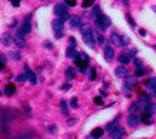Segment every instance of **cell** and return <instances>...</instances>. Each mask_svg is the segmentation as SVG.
I'll return each instance as SVG.
<instances>
[{"mask_svg": "<svg viewBox=\"0 0 156 139\" xmlns=\"http://www.w3.org/2000/svg\"><path fill=\"white\" fill-rule=\"evenodd\" d=\"M80 31H82V38H83V42H85L87 45H90V47H92V45L97 42V40H96V33H94V30L88 26V25L82 26Z\"/></svg>", "mask_w": 156, "mask_h": 139, "instance_id": "obj_1", "label": "cell"}, {"mask_svg": "<svg viewBox=\"0 0 156 139\" xmlns=\"http://www.w3.org/2000/svg\"><path fill=\"white\" fill-rule=\"evenodd\" d=\"M75 64H76V68H78L80 73L87 72V70H88V57H87V54L85 52H80L78 57L75 59Z\"/></svg>", "mask_w": 156, "mask_h": 139, "instance_id": "obj_2", "label": "cell"}, {"mask_svg": "<svg viewBox=\"0 0 156 139\" xmlns=\"http://www.w3.org/2000/svg\"><path fill=\"white\" fill-rule=\"evenodd\" d=\"M109 40H111L113 45H120V47H127V45L130 43V38L125 37V35H120V33H113L109 37Z\"/></svg>", "mask_w": 156, "mask_h": 139, "instance_id": "obj_3", "label": "cell"}, {"mask_svg": "<svg viewBox=\"0 0 156 139\" xmlns=\"http://www.w3.org/2000/svg\"><path fill=\"white\" fill-rule=\"evenodd\" d=\"M52 28H54V35L56 38H61L64 35V19L62 17H56L52 21Z\"/></svg>", "mask_w": 156, "mask_h": 139, "instance_id": "obj_4", "label": "cell"}, {"mask_svg": "<svg viewBox=\"0 0 156 139\" xmlns=\"http://www.w3.org/2000/svg\"><path fill=\"white\" fill-rule=\"evenodd\" d=\"M154 111H156V106H154L153 103L146 104V108L142 110V120H144L146 124H151V122H153V115H154Z\"/></svg>", "mask_w": 156, "mask_h": 139, "instance_id": "obj_5", "label": "cell"}, {"mask_svg": "<svg viewBox=\"0 0 156 139\" xmlns=\"http://www.w3.org/2000/svg\"><path fill=\"white\" fill-rule=\"evenodd\" d=\"M68 7L70 5H66V4H56L54 5V14L57 17H62V19H70V12H68Z\"/></svg>", "mask_w": 156, "mask_h": 139, "instance_id": "obj_6", "label": "cell"}, {"mask_svg": "<svg viewBox=\"0 0 156 139\" xmlns=\"http://www.w3.org/2000/svg\"><path fill=\"white\" fill-rule=\"evenodd\" d=\"M96 26H97L99 30H102V31H104V30H108V28L111 26V19H109L106 14H101V16L96 19Z\"/></svg>", "mask_w": 156, "mask_h": 139, "instance_id": "obj_7", "label": "cell"}, {"mask_svg": "<svg viewBox=\"0 0 156 139\" xmlns=\"http://www.w3.org/2000/svg\"><path fill=\"white\" fill-rule=\"evenodd\" d=\"M142 120H141V117L137 113H130L128 117H127V125H130V127H139V124H141Z\"/></svg>", "mask_w": 156, "mask_h": 139, "instance_id": "obj_8", "label": "cell"}, {"mask_svg": "<svg viewBox=\"0 0 156 139\" xmlns=\"http://www.w3.org/2000/svg\"><path fill=\"white\" fill-rule=\"evenodd\" d=\"M19 30L23 31L25 35L31 31V14H28V16L25 17V21H23V25H21V28H19Z\"/></svg>", "mask_w": 156, "mask_h": 139, "instance_id": "obj_9", "label": "cell"}, {"mask_svg": "<svg viewBox=\"0 0 156 139\" xmlns=\"http://www.w3.org/2000/svg\"><path fill=\"white\" fill-rule=\"evenodd\" d=\"M104 59L106 61H113V57H115V51H113V47L111 45H104Z\"/></svg>", "mask_w": 156, "mask_h": 139, "instance_id": "obj_10", "label": "cell"}, {"mask_svg": "<svg viewBox=\"0 0 156 139\" xmlns=\"http://www.w3.org/2000/svg\"><path fill=\"white\" fill-rule=\"evenodd\" d=\"M68 21H70V26H71L73 30H76V28H82V19H80V16H71Z\"/></svg>", "mask_w": 156, "mask_h": 139, "instance_id": "obj_11", "label": "cell"}, {"mask_svg": "<svg viewBox=\"0 0 156 139\" xmlns=\"http://www.w3.org/2000/svg\"><path fill=\"white\" fill-rule=\"evenodd\" d=\"M115 75H116V77H120V78H127L128 72H127V68H125V64H121V66H118V68L115 70Z\"/></svg>", "mask_w": 156, "mask_h": 139, "instance_id": "obj_12", "label": "cell"}, {"mask_svg": "<svg viewBox=\"0 0 156 139\" xmlns=\"http://www.w3.org/2000/svg\"><path fill=\"white\" fill-rule=\"evenodd\" d=\"M135 84H137V82H135V78H128V77H127V80H125V85H123V87H125V90L128 92V90H133V89H135Z\"/></svg>", "mask_w": 156, "mask_h": 139, "instance_id": "obj_13", "label": "cell"}, {"mask_svg": "<svg viewBox=\"0 0 156 139\" xmlns=\"http://www.w3.org/2000/svg\"><path fill=\"white\" fill-rule=\"evenodd\" d=\"M132 57H133V56H132L130 52H123V54H120V56H118V61H120L121 64H127V63H130V61H132Z\"/></svg>", "mask_w": 156, "mask_h": 139, "instance_id": "obj_14", "label": "cell"}, {"mask_svg": "<svg viewBox=\"0 0 156 139\" xmlns=\"http://www.w3.org/2000/svg\"><path fill=\"white\" fill-rule=\"evenodd\" d=\"M123 134H125V129H121V127H116L111 130V137L113 139H120V137H123Z\"/></svg>", "mask_w": 156, "mask_h": 139, "instance_id": "obj_15", "label": "cell"}, {"mask_svg": "<svg viewBox=\"0 0 156 139\" xmlns=\"http://www.w3.org/2000/svg\"><path fill=\"white\" fill-rule=\"evenodd\" d=\"M118 122H120V117H116L115 120H111V122L106 125V130H109V132H111L113 129H116V127H118Z\"/></svg>", "mask_w": 156, "mask_h": 139, "instance_id": "obj_16", "label": "cell"}, {"mask_svg": "<svg viewBox=\"0 0 156 139\" xmlns=\"http://www.w3.org/2000/svg\"><path fill=\"white\" fill-rule=\"evenodd\" d=\"M102 134H104V129L97 127V129H94V130H92L90 137H92V139H99V137H102Z\"/></svg>", "mask_w": 156, "mask_h": 139, "instance_id": "obj_17", "label": "cell"}, {"mask_svg": "<svg viewBox=\"0 0 156 139\" xmlns=\"http://www.w3.org/2000/svg\"><path fill=\"white\" fill-rule=\"evenodd\" d=\"M66 56H68V57H71V59H76V57H78V52L75 51V47H71V45H70V47H68V51H66Z\"/></svg>", "mask_w": 156, "mask_h": 139, "instance_id": "obj_18", "label": "cell"}, {"mask_svg": "<svg viewBox=\"0 0 156 139\" xmlns=\"http://www.w3.org/2000/svg\"><path fill=\"white\" fill-rule=\"evenodd\" d=\"M4 92H5V96H12L14 92H16V87H14V84H9V85L4 89Z\"/></svg>", "mask_w": 156, "mask_h": 139, "instance_id": "obj_19", "label": "cell"}, {"mask_svg": "<svg viewBox=\"0 0 156 139\" xmlns=\"http://www.w3.org/2000/svg\"><path fill=\"white\" fill-rule=\"evenodd\" d=\"M59 108H61V113H62V115H66V117L70 115V111H68V103H66V101H61Z\"/></svg>", "mask_w": 156, "mask_h": 139, "instance_id": "obj_20", "label": "cell"}, {"mask_svg": "<svg viewBox=\"0 0 156 139\" xmlns=\"http://www.w3.org/2000/svg\"><path fill=\"white\" fill-rule=\"evenodd\" d=\"M144 85H146L147 89H154V87H156V78H154V77H153V78H147V80L144 82Z\"/></svg>", "mask_w": 156, "mask_h": 139, "instance_id": "obj_21", "label": "cell"}, {"mask_svg": "<svg viewBox=\"0 0 156 139\" xmlns=\"http://www.w3.org/2000/svg\"><path fill=\"white\" fill-rule=\"evenodd\" d=\"M25 72L28 73V78H30V82H31V84H37V77L31 73V70H30V68H25Z\"/></svg>", "mask_w": 156, "mask_h": 139, "instance_id": "obj_22", "label": "cell"}, {"mask_svg": "<svg viewBox=\"0 0 156 139\" xmlns=\"http://www.w3.org/2000/svg\"><path fill=\"white\" fill-rule=\"evenodd\" d=\"M26 78H28V73L25 72L23 75H17V78H16V82H17V84H23V82H26Z\"/></svg>", "mask_w": 156, "mask_h": 139, "instance_id": "obj_23", "label": "cell"}, {"mask_svg": "<svg viewBox=\"0 0 156 139\" xmlns=\"http://www.w3.org/2000/svg\"><path fill=\"white\" fill-rule=\"evenodd\" d=\"M90 14H92V17H94V21H96V19H97V17L101 16V9H99V7H94Z\"/></svg>", "mask_w": 156, "mask_h": 139, "instance_id": "obj_24", "label": "cell"}, {"mask_svg": "<svg viewBox=\"0 0 156 139\" xmlns=\"http://www.w3.org/2000/svg\"><path fill=\"white\" fill-rule=\"evenodd\" d=\"M94 2H96V0H83V2H82V7H83V9H88L90 5H94Z\"/></svg>", "mask_w": 156, "mask_h": 139, "instance_id": "obj_25", "label": "cell"}, {"mask_svg": "<svg viewBox=\"0 0 156 139\" xmlns=\"http://www.w3.org/2000/svg\"><path fill=\"white\" fill-rule=\"evenodd\" d=\"M2 43H4V45H11V43H12V38H11L9 35H4V37H2Z\"/></svg>", "mask_w": 156, "mask_h": 139, "instance_id": "obj_26", "label": "cell"}, {"mask_svg": "<svg viewBox=\"0 0 156 139\" xmlns=\"http://www.w3.org/2000/svg\"><path fill=\"white\" fill-rule=\"evenodd\" d=\"M96 40H97V42L102 45V47H104V45H108V43H106V40H104V37H102V35H99V33L96 35Z\"/></svg>", "mask_w": 156, "mask_h": 139, "instance_id": "obj_27", "label": "cell"}, {"mask_svg": "<svg viewBox=\"0 0 156 139\" xmlns=\"http://www.w3.org/2000/svg\"><path fill=\"white\" fill-rule=\"evenodd\" d=\"M146 73H147V70H146L144 66H142V68H137V72H135L137 77H142V75H146Z\"/></svg>", "mask_w": 156, "mask_h": 139, "instance_id": "obj_28", "label": "cell"}, {"mask_svg": "<svg viewBox=\"0 0 156 139\" xmlns=\"http://www.w3.org/2000/svg\"><path fill=\"white\" fill-rule=\"evenodd\" d=\"M141 101H142L144 104H149V96H147V94H142V96H141Z\"/></svg>", "mask_w": 156, "mask_h": 139, "instance_id": "obj_29", "label": "cell"}, {"mask_svg": "<svg viewBox=\"0 0 156 139\" xmlns=\"http://www.w3.org/2000/svg\"><path fill=\"white\" fill-rule=\"evenodd\" d=\"M88 78H90V80H94V78H96V70H94V68H90V73H88Z\"/></svg>", "mask_w": 156, "mask_h": 139, "instance_id": "obj_30", "label": "cell"}, {"mask_svg": "<svg viewBox=\"0 0 156 139\" xmlns=\"http://www.w3.org/2000/svg\"><path fill=\"white\" fill-rule=\"evenodd\" d=\"M64 4L71 7V5H76V0H64Z\"/></svg>", "mask_w": 156, "mask_h": 139, "instance_id": "obj_31", "label": "cell"}, {"mask_svg": "<svg viewBox=\"0 0 156 139\" xmlns=\"http://www.w3.org/2000/svg\"><path fill=\"white\" fill-rule=\"evenodd\" d=\"M73 73H75V72H73V68H68V72H66V77L71 78V77H73Z\"/></svg>", "mask_w": 156, "mask_h": 139, "instance_id": "obj_32", "label": "cell"}, {"mask_svg": "<svg viewBox=\"0 0 156 139\" xmlns=\"http://www.w3.org/2000/svg\"><path fill=\"white\" fill-rule=\"evenodd\" d=\"M0 61H2V70H4V68H5V61H7V57L2 54V56H0Z\"/></svg>", "mask_w": 156, "mask_h": 139, "instance_id": "obj_33", "label": "cell"}, {"mask_svg": "<svg viewBox=\"0 0 156 139\" xmlns=\"http://www.w3.org/2000/svg\"><path fill=\"white\" fill-rule=\"evenodd\" d=\"M127 21H128V23H130V25H132V26H135V21H133V19H132V17H130V16H127Z\"/></svg>", "mask_w": 156, "mask_h": 139, "instance_id": "obj_34", "label": "cell"}, {"mask_svg": "<svg viewBox=\"0 0 156 139\" xmlns=\"http://www.w3.org/2000/svg\"><path fill=\"white\" fill-rule=\"evenodd\" d=\"M12 57H14V59H21V54L16 51V52H12Z\"/></svg>", "mask_w": 156, "mask_h": 139, "instance_id": "obj_35", "label": "cell"}, {"mask_svg": "<svg viewBox=\"0 0 156 139\" xmlns=\"http://www.w3.org/2000/svg\"><path fill=\"white\" fill-rule=\"evenodd\" d=\"M70 104H71L73 108H76V106H78V101H76V98H75V99H71V103H70Z\"/></svg>", "mask_w": 156, "mask_h": 139, "instance_id": "obj_36", "label": "cell"}, {"mask_svg": "<svg viewBox=\"0 0 156 139\" xmlns=\"http://www.w3.org/2000/svg\"><path fill=\"white\" fill-rule=\"evenodd\" d=\"M94 103H96V104H102V99H101V98H96Z\"/></svg>", "mask_w": 156, "mask_h": 139, "instance_id": "obj_37", "label": "cell"}, {"mask_svg": "<svg viewBox=\"0 0 156 139\" xmlns=\"http://www.w3.org/2000/svg\"><path fill=\"white\" fill-rule=\"evenodd\" d=\"M11 4H12V5H16V7H17V5H19V0H11Z\"/></svg>", "mask_w": 156, "mask_h": 139, "instance_id": "obj_38", "label": "cell"}, {"mask_svg": "<svg viewBox=\"0 0 156 139\" xmlns=\"http://www.w3.org/2000/svg\"><path fill=\"white\" fill-rule=\"evenodd\" d=\"M151 94H153V96L156 98V87H154V89H151Z\"/></svg>", "mask_w": 156, "mask_h": 139, "instance_id": "obj_39", "label": "cell"}, {"mask_svg": "<svg viewBox=\"0 0 156 139\" xmlns=\"http://www.w3.org/2000/svg\"><path fill=\"white\" fill-rule=\"evenodd\" d=\"M120 2H121L123 5H128V0H120Z\"/></svg>", "mask_w": 156, "mask_h": 139, "instance_id": "obj_40", "label": "cell"}, {"mask_svg": "<svg viewBox=\"0 0 156 139\" xmlns=\"http://www.w3.org/2000/svg\"><path fill=\"white\" fill-rule=\"evenodd\" d=\"M43 2H49V0H43Z\"/></svg>", "mask_w": 156, "mask_h": 139, "instance_id": "obj_41", "label": "cell"}, {"mask_svg": "<svg viewBox=\"0 0 156 139\" xmlns=\"http://www.w3.org/2000/svg\"><path fill=\"white\" fill-rule=\"evenodd\" d=\"M154 51H156V47H154Z\"/></svg>", "mask_w": 156, "mask_h": 139, "instance_id": "obj_42", "label": "cell"}, {"mask_svg": "<svg viewBox=\"0 0 156 139\" xmlns=\"http://www.w3.org/2000/svg\"><path fill=\"white\" fill-rule=\"evenodd\" d=\"M120 139H121V137H120Z\"/></svg>", "mask_w": 156, "mask_h": 139, "instance_id": "obj_43", "label": "cell"}]
</instances>
